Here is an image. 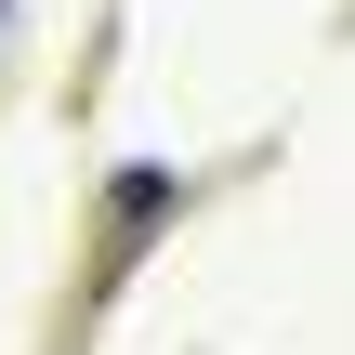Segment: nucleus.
Instances as JSON below:
<instances>
[{
  "label": "nucleus",
  "instance_id": "obj_1",
  "mask_svg": "<svg viewBox=\"0 0 355 355\" xmlns=\"http://www.w3.org/2000/svg\"><path fill=\"white\" fill-rule=\"evenodd\" d=\"M171 211H184V184H171V171H119V184H105V211H92V303L145 263V237H158Z\"/></svg>",
  "mask_w": 355,
  "mask_h": 355
}]
</instances>
